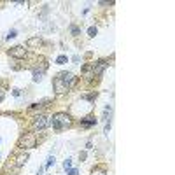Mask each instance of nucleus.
<instances>
[{"instance_id": "1", "label": "nucleus", "mask_w": 175, "mask_h": 175, "mask_svg": "<svg viewBox=\"0 0 175 175\" xmlns=\"http://www.w3.org/2000/svg\"><path fill=\"white\" fill-rule=\"evenodd\" d=\"M51 124H53V128L56 131H60V130L68 128L72 124V119H70L68 114H65V112H58V114H54V116L51 117Z\"/></svg>"}, {"instance_id": "2", "label": "nucleus", "mask_w": 175, "mask_h": 175, "mask_svg": "<svg viewBox=\"0 0 175 175\" xmlns=\"http://www.w3.org/2000/svg\"><path fill=\"white\" fill-rule=\"evenodd\" d=\"M35 145H37V137L33 133H25L18 140V147L20 149H33Z\"/></svg>"}, {"instance_id": "3", "label": "nucleus", "mask_w": 175, "mask_h": 175, "mask_svg": "<svg viewBox=\"0 0 175 175\" xmlns=\"http://www.w3.org/2000/svg\"><path fill=\"white\" fill-rule=\"evenodd\" d=\"M49 124H51V119L46 117V116H35L33 121H32V128H33V130H39V131L46 130Z\"/></svg>"}, {"instance_id": "4", "label": "nucleus", "mask_w": 175, "mask_h": 175, "mask_svg": "<svg viewBox=\"0 0 175 175\" xmlns=\"http://www.w3.org/2000/svg\"><path fill=\"white\" fill-rule=\"evenodd\" d=\"M28 161V154L26 152H21V154L14 156L12 158V161L7 165V168H12V170H18V168H21V166H25V163Z\"/></svg>"}, {"instance_id": "5", "label": "nucleus", "mask_w": 175, "mask_h": 175, "mask_svg": "<svg viewBox=\"0 0 175 175\" xmlns=\"http://www.w3.org/2000/svg\"><path fill=\"white\" fill-rule=\"evenodd\" d=\"M53 88H54V91L58 93V95H63V93H67L68 91V86L65 84V81L60 77V74L54 77V81H53Z\"/></svg>"}, {"instance_id": "6", "label": "nucleus", "mask_w": 175, "mask_h": 175, "mask_svg": "<svg viewBox=\"0 0 175 175\" xmlns=\"http://www.w3.org/2000/svg\"><path fill=\"white\" fill-rule=\"evenodd\" d=\"M9 56H12V58H16V60H23L26 56V49L23 46H14V47L9 49Z\"/></svg>"}, {"instance_id": "7", "label": "nucleus", "mask_w": 175, "mask_h": 175, "mask_svg": "<svg viewBox=\"0 0 175 175\" xmlns=\"http://www.w3.org/2000/svg\"><path fill=\"white\" fill-rule=\"evenodd\" d=\"M105 68H107V61H105V60H100L97 63H93V76H95V77H100Z\"/></svg>"}, {"instance_id": "8", "label": "nucleus", "mask_w": 175, "mask_h": 175, "mask_svg": "<svg viewBox=\"0 0 175 175\" xmlns=\"http://www.w3.org/2000/svg\"><path fill=\"white\" fill-rule=\"evenodd\" d=\"M97 117L95 116H88V117H84V119H81V126L82 128H89V126H93V124H97Z\"/></svg>"}, {"instance_id": "9", "label": "nucleus", "mask_w": 175, "mask_h": 175, "mask_svg": "<svg viewBox=\"0 0 175 175\" xmlns=\"http://www.w3.org/2000/svg\"><path fill=\"white\" fill-rule=\"evenodd\" d=\"M82 72H84V79H86V81H91V79L95 77V76H93V65H84Z\"/></svg>"}, {"instance_id": "10", "label": "nucleus", "mask_w": 175, "mask_h": 175, "mask_svg": "<svg viewBox=\"0 0 175 175\" xmlns=\"http://www.w3.org/2000/svg\"><path fill=\"white\" fill-rule=\"evenodd\" d=\"M26 46L28 47H39V46H42V39L40 37H32V39L26 40Z\"/></svg>"}, {"instance_id": "11", "label": "nucleus", "mask_w": 175, "mask_h": 175, "mask_svg": "<svg viewBox=\"0 0 175 175\" xmlns=\"http://www.w3.org/2000/svg\"><path fill=\"white\" fill-rule=\"evenodd\" d=\"M98 97V93L97 91H91V93H88V95H82V100H88V102H93V100H95V98Z\"/></svg>"}, {"instance_id": "12", "label": "nucleus", "mask_w": 175, "mask_h": 175, "mask_svg": "<svg viewBox=\"0 0 175 175\" xmlns=\"http://www.w3.org/2000/svg\"><path fill=\"white\" fill-rule=\"evenodd\" d=\"M42 77H44V74H42V72H35V70H33V82H40V81H42Z\"/></svg>"}, {"instance_id": "13", "label": "nucleus", "mask_w": 175, "mask_h": 175, "mask_svg": "<svg viewBox=\"0 0 175 175\" xmlns=\"http://www.w3.org/2000/svg\"><path fill=\"white\" fill-rule=\"evenodd\" d=\"M67 61H68V58H67L65 54H60L58 58H56V63H58V65H65Z\"/></svg>"}, {"instance_id": "14", "label": "nucleus", "mask_w": 175, "mask_h": 175, "mask_svg": "<svg viewBox=\"0 0 175 175\" xmlns=\"http://www.w3.org/2000/svg\"><path fill=\"white\" fill-rule=\"evenodd\" d=\"M97 26H91V28H89V30H88V35H89V37H95V35H97Z\"/></svg>"}, {"instance_id": "15", "label": "nucleus", "mask_w": 175, "mask_h": 175, "mask_svg": "<svg viewBox=\"0 0 175 175\" xmlns=\"http://www.w3.org/2000/svg\"><path fill=\"white\" fill-rule=\"evenodd\" d=\"M110 114V105H107L105 109H103V121H107V116Z\"/></svg>"}, {"instance_id": "16", "label": "nucleus", "mask_w": 175, "mask_h": 175, "mask_svg": "<svg viewBox=\"0 0 175 175\" xmlns=\"http://www.w3.org/2000/svg\"><path fill=\"white\" fill-rule=\"evenodd\" d=\"M70 30H72V35H79L81 33V28L79 26H70Z\"/></svg>"}, {"instance_id": "17", "label": "nucleus", "mask_w": 175, "mask_h": 175, "mask_svg": "<svg viewBox=\"0 0 175 175\" xmlns=\"http://www.w3.org/2000/svg\"><path fill=\"white\" fill-rule=\"evenodd\" d=\"M54 165V156H51L49 159H47V163H46V168H49V166H53Z\"/></svg>"}, {"instance_id": "18", "label": "nucleus", "mask_w": 175, "mask_h": 175, "mask_svg": "<svg viewBox=\"0 0 175 175\" xmlns=\"http://www.w3.org/2000/svg\"><path fill=\"white\" fill-rule=\"evenodd\" d=\"M70 166H72V161H70V159H65V163H63V168H65V170H70Z\"/></svg>"}, {"instance_id": "19", "label": "nucleus", "mask_w": 175, "mask_h": 175, "mask_svg": "<svg viewBox=\"0 0 175 175\" xmlns=\"http://www.w3.org/2000/svg\"><path fill=\"white\" fill-rule=\"evenodd\" d=\"M16 35H18V32H16V30H11V32L7 33V39H14Z\"/></svg>"}, {"instance_id": "20", "label": "nucleus", "mask_w": 175, "mask_h": 175, "mask_svg": "<svg viewBox=\"0 0 175 175\" xmlns=\"http://www.w3.org/2000/svg\"><path fill=\"white\" fill-rule=\"evenodd\" d=\"M67 175H77V170L76 168H72V170H68V174Z\"/></svg>"}, {"instance_id": "21", "label": "nucleus", "mask_w": 175, "mask_h": 175, "mask_svg": "<svg viewBox=\"0 0 175 175\" xmlns=\"http://www.w3.org/2000/svg\"><path fill=\"white\" fill-rule=\"evenodd\" d=\"M79 159L84 161V159H86V152H81V154H79Z\"/></svg>"}, {"instance_id": "22", "label": "nucleus", "mask_w": 175, "mask_h": 175, "mask_svg": "<svg viewBox=\"0 0 175 175\" xmlns=\"http://www.w3.org/2000/svg\"><path fill=\"white\" fill-rule=\"evenodd\" d=\"M12 95H14V97H20V95H21L20 89H14V91H12Z\"/></svg>"}, {"instance_id": "23", "label": "nucleus", "mask_w": 175, "mask_h": 175, "mask_svg": "<svg viewBox=\"0 0 175 175\" xmlns=\"http://www.w3.org/2000/svg\"><path fill=\"white\" fill-rule=\"evenodd\" d=\"M4 100V89H0V102Z\"/></svg>"}, {"instance_id": "24", "label": "nucleus", "mask_w": 175, "mask_h": 175, "mask_svg": "<svg viewBox=\"0 0 175 175\" xmlns=\"http://www.w3.org/2000/svg\"><path fill=\"white\" fill-rule=\"evenodd\" d=\"M42 172H44V168H39V172H37V175H42Z\"/></svg>"}]
</instances>
